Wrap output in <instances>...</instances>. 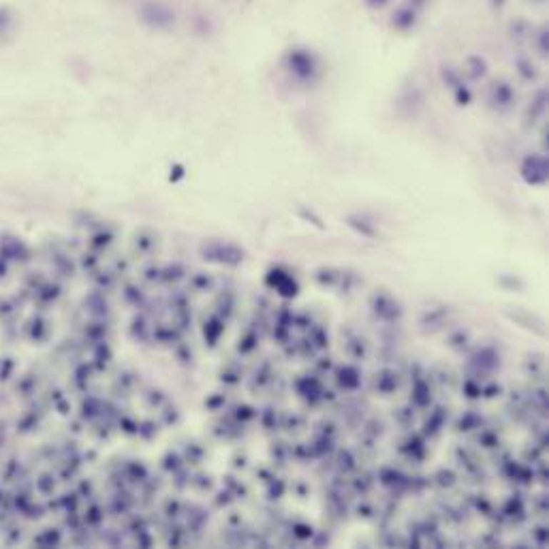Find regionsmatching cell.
<instances>
[{
	"instance_id": "cell-2",
	"label": "cell",
	"mask_w": 549,
	"mask_h": 549,
	"mask_svg": "<svg viewBox=\"0 0 549 549\" xmlns=\"http://www.w3.org/2000/svg\"><path fill=\"white\" fill-rule=\"evenodd\" d=\"M417 17H415V9L411 6H400L396 13H393V19H391V26H396L398 30H411L415 26Z\"/></svg>"
},
{
	"instance_id": "cell-4",
	"label": "cell",
	"mask_w": 549,
	"mask_h": 549,
	"mask_svg": "<svg viewBox=\"0 0 549 549\" xmlns=\"http://www.w3.org/2000/svg\"><path fill=\"white\" fill-rule=\"evenodd\" d=\"M415 4H425V0H413Z\"/></svg>"
},
{
	"instance_id": "cell-1",
	"label": "cell",
	"mask_w": 549,
	"mask_h": 549,
	"mask_svg": "<svg viewBox=\"0 0 549 549\" xmlns=\"http://www.w3.org/2000/svg\"><path fill=\"white\" fill-rule=\"evenodd\" d=\"M141 17H143V21H148L154 28H165V26L173 24V11L163 2H148L141 9Z\"/></svg>"
},
{
	"instance_id": "cell-3",
	"label": "cell",
	"mask_w": 549,
	"mask_h": 549,
	"mask_svg": "<svg viewBox=\"0 0 549 549\" xmlns=\"http://www.w3.org/2000/svg\"><path fill=\"white\" fill-rule=\"evenodd\" d=\"M387 2H389V0H366V4L372 6V9H383Z\"/></svg>"
}]
</instances>
